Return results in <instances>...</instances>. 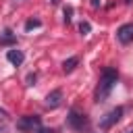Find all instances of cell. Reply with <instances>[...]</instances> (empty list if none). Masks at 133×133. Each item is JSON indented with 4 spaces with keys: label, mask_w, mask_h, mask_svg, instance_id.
<instances>
[{
    "label": "cell",
    "mask_w": 133,
    "mask_h": 133,
    "mask_svg": "<svg viewBox=\"0 0 133 133\" xmlns=\"http://www.w3.org/2000/svg\"><path fill=\"white\" fill-rule=\"evenodd\" d=\"M116 81H118V71H116L114 66H106V69L102 71L100 81H98V87H96V102H98V104L104 102V100L110 96V91H112V87L116 85Z\"/></svg>",
    "instance_id": "obj_1"
},
{
    "label": "cell",
    "mask_w": 133,
    "mask_h": 133,
    "mask_svg": "<svg viewBox=\"0 0 133 133\" xmlns=\"http://www.w3.org/2000/svg\"><path fill=\"white\" fill-rule=\"evenodd\" d=\"M66 125L75 131H85V129H89V118L85 112H79L77 108H73L66 116Z\"/></svg>",
    "instance_id": "obj_2"
},
{
    "label": "cell",
    "mask_w": 133,
    "mask_h": 133,
    "mask_svg": "<svg viewBox=\"0 0 133 133\" xmlns=\"http://www.w3.org/2000/svg\"><path fill=\"white\" fill-rule=\"evenodd\" d=\"M39 127H42V118L37 114H25L17 121V129L23 133H35Z\"/></svg>",
    "instance_id": "obj_3"
},
{
    "label": "cell",
    "mask_w": 133,
    "mask_h": 133,
    "mask_svg": "<svg viewBox=\"0 0 133 133\" xmlns=\"http://www.w3.org/2000/svg\"><path fill=\"white\" fill-rule=\"evenodd\" d=\"M123 112H125V108H123V106H116V108H112V110H110L108 114H104V118L100 121V129H110L114 123H118V121H121Z\"/></svg>",
    "instance_id": "obj_4"
},
{
    "label": "cell",
    "mask_w": 133,
    "mask_h": 133,
    "mask_svg": "<svg viewBox=\"0 0 133 133\" xmlns=\"http://www.w3.org/2000/svg\"><path fill=\"white\" fill-rule=\"evenodd\" d=\"M116 39L121 42V44H131L133 42V23H125V25H121L118 29H116Z\"/></svg>",
    "instance_id": "obj_5"
},
{
    "label": "cell",
    "mask_w": 133,
    "mask_h": 133,
    "mask_svg": "<svg viewBox=\"0 0 133 133\" xmlns=\"http://www.w3.org/2000/svg\"><path fill=\"white\" fill-rule=\"evenodd\" d=\"M62 104V89H52L46 96V106L48 108H58Z\"/></svg>",
    "instance_id": "obj_6"
},
{
    "label": "cell",
    "mask_w": 133,
    "mask_h": 133,
    "mask_svg": "<svg viewBox=\"0 0 133 133\" xmlns=\"http://www.w3.org/2000/svg\"><path fill=\"white\" fill-rule=\"evenodd\" d=\"M6 58H8V62H10V64L19 66V64H23V60H25V54H23L21 50L12 48V50H8V52H6Z\"/></svg>",
    "instance_id": "obj_7"
},
{
    "label": "cell",
    "mask_w": 133,
    "mask_h": 133,
    "mask_svg": "<svg viewBox=\"0 0 133 133\" xmlns=\"http://www.w3.org/2000/svg\"><path fill=\"white\" fill-rule=\"evenodd\" d=\"M77 64H79V56H69V58L62 62V71H64V73H71V71H75Z\"/></svg>",
    "instance_id": "obj_8"
},
{
    "label": "cell",
    "mask_w": 133,
    "mask_h": 133,
    "mask_svg": "<svg viewBox=\"0 0 133 133\" xmlns=\"http://www.w3.org/2000/svg\"><path fill=\"white\" fill-rule=\"evenodd\" d=\"M15 42H17V37H15L12 31H8V29L4 31V35H0V44H2V46H10V44H15Z\"/></svg>",
    "instance_id": "obj_9"
},
{
    "label": "cell",
    "mask_w": 133,
    "mask_h": 133,
    "mask_svg": "<svg viewBox=\"0 0 133 133\" xmlns=\"http://www.w3.org/2000/svg\"><path fill=\"white\" fill-rule=\"evenodd\" d=\"M89 31H91V25H89V21H81V23H79V33H81V35H87Z\"/></svg>",
    "instance_id": "obj_10"
},
{
    "label": "cell",
    "mask_w": 133,
    "mask_h": 133,
    "mask_svg": "<svg viewBox=\"0 0 133 133\" xmlns=\"http://www.w3.org/2000/svg\"><path fill=\"white\" fill-rule=\"evenodd\" d=\"M62 12H64V23L69 25V23H71V19H73V6H64V10H62Z\"/></svg>",
    "instance_id": "obj_11"
},
{
    "label": "cell",
    "mask_w": 133,
    "mask_h": 133,
    "mask_svg": "<svg viewBox=\"0 0 133 133\" xmlns=\"http://www.w3.org/2000/svg\"><path fill=\"white\" fill-rule=\"evenodd\" d=\"M39 25H42V21H39V19H29V21L25 23V29L29 31V29H33V27H39Z\"/></svg>",
    "instance_id": "obj_12"
},
{
    "label": "cell",
    "mask_w": 133,
    "mask_h": 133,
    "mask_svg": "<svg viewBox=\"0 0 133 133\" xmlns=\"http://www.w3.org/2000/svg\"><path fill=\"white\" fill-rule=\"evenodd\" d=\"M35 79H37V75H35V73H29V75H27V85H33Z\"/></svg>",
    "instance_id": "obj_13"
},
{
    "label": "cell",
    "mask_w": 133,
    "mask_h": 133,
    "mask_svg": "<svg viewBox=\"0 0 133 133\" xmlns=\"http://www.w3.org/2000/svg\"><path fill=\"white\" fill-rule=\"evenodd\" d=\"M35 133H56V131H54L52 127H39V129H37Z\"/></svg>",
    "instance_id": "obj_14"
},
{
    "label": "cell",
    "mask_w": 133,
    "mask_h": 133,
    "mask_svg": "<svg viewBox=\"0 0 133 133\" xmlns=\"http://www.w3.org/2000/svg\"><path fill=\"white\" fill-rule=\"evenodd\" d=\"M4 118H8V114H6L4 108H0V121H4Z\"/></svg>",
    "instance_id": "obj_15"
},
{
    "label": "cell",
    "mask_w": 133,
    "mask_h": 133,
    "mask_svg": "<svg viewBox=\"0 0 133 133\" xmlns=\"http://www.w3.org/2000/svg\"><path fill=\"white\" fill-rule=\"evenodd\" d=\"M91 6H94V8H98V6H100V0H91Z\"/></svg>",
    "instance_id": "obj_16"
},
{
    "label": "cell",
    "mask_w": 133,
    "mask_h": 133,
    "mask_svg": "<svg viewBox=\"0 0 133 133\" xmlns=\"http://www.w3.org/2000/svg\"><path fill=\"white\" fill-rule=\"evenodd\" d=\"M0 133H6V129H4V127H0Z\"/></svg>",
    "instance_id": "obj_17"
},
{
    "label": "cell",
    "mask_w": 133,
    "mask_h": 133,
    "mask_svg": "<svg viewBox=\"0 0 133 133\" xmlns=\"http://www.w3.org/2000/svg\"><path fill=\"white\" fill-rule=\"evenodd\" d=\"M125 133H133V127H131V129H127V131H125Z\"/></svg>",
    "instance_id": "obj_18"
},
{
    "label": "cell",
    "mask_w": 133,
    "mask_h": 133,
    "mask_svg": "<svg viewBox=\"0 0 133 133\" xmlns=\"http://www.w3.org/2000/svg\"><path fill=\"white\" fill-rule=\"evenodd\" d=\"M50 2H52V4H58V0H50Z\"/></svg>",
    "instance_id": "obj_19"
},
{
    "label": "cell",
    "mask_w": 133,
    "mask_h": 133,
    "mask_svg": "<svg viewBox=\"0 0 133 133\" xmlns=\"http://www.w3.org/2000/svg\"><path fill=\"white\" fill-rule=\"evenodd\" d=\"M125 2H131V0H125Z\"/></svg>",
    "instance_id": "obj_20"
}]
</instances>
